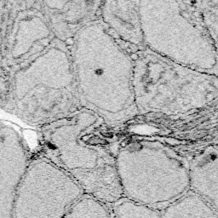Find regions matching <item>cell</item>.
Here are the masks:
<instances>
[{"mask_svg": "<svg viewBox=\"0 0 218 218\" xmlns=\"http://www.w3.org/2000/svg\"><path fill=\"white\" fill-rule=\"evenodd\" d=\"M116 170L124 198L156 210L189 190L188 159L156 139L121 142Z\"/></svg>", "mask_w": 218, "mask_h": 218, "instance_id": "cell-5", "label": "cell"}, {"mask_svg": "<svg viewBox=\"0 0 218 218\" xmlns=\"http://www.w3.org/2000/svg\"><path fill=\"white\" fill-rule=\"evenodd\" d=\"M193 2L206 31L217 44L218 0H195Z\"/></svg>", "mask_w": 218, "mask_h": 218, "instance_id": "cell-15", "label": "cell"}, {"mask_svg": "<svg viewBox=\"0 0 218 218\" xmlns=\"http://www.w3.org/2000/svg\"><path fill=\"white\" fill-rule=\"evenodd\" d=\"M98 20L115 42L131 57L146 49L139 1H102Z\"/></svg>", "mask_w": 218, "mask_h": 218, "instance_id": "cell-9", "label": "cell"}, {"mask_svg": "<svg viewBox=\"0 0 218 218\" xmlns=\"http://www.w3.org/2000/svg\"><path fill=\"white\" fill-rule=\"evenodd\" d=\"M83 194L69 175L41 155L29 161L16 192L12 218H62Z\"/></svg>", "mask_w": 218, "mask_h": 218, "instance_id": "cell-7", "label": "cell"}, {"mask_svg": "<svg viewBox=\"0 0 218 218\" xmlns=\"http://www.w3.org/2000/svg\"><path fill=\"white\" fill-rule=\"evenodd\" d=\"M43 156L65 171L84 194L112 207L124 198L116 170L121 142L102 117L86 107L40 128Z\"/></svg>", "mask_w": 218, "mask_h": 218, "instance_id": "cell-1", "label": "cell"}, {"mask_svg": "<svg viewBox=\"0 0 218 218\" xmlns=\"http://www.w3.org/2000/svg\"><path fill=\"white\" fill-rule=\"evenodd\" d=\"M145 47L176 63L218 75L217 44L193 1H139Z\"/></svg>", "mask_w": 218, "mask_h": 218, "instance_id": "cell-4", "label": "cell"}, {"mask_svg": "<svg viewBox=\"0 0 218 218\" xmlns=\"http://www.w3.org/2000/svg\"><path fill=\"white\" fill-rule=\"evenodd\" d=\"M132 60L133 93L139 115L184 116L217 100V76L176 63L147 49Z\"/></svg>", "mask_w": 218, "mask_h": 218, "instance_id": "cell-3", "label": "cell"}, {"mask_svg": "<svg viewBox=\"0 0 218 218\" xmlns=\"http://www.w3.org/2000/svg\"><path fill=\"white\" fill-rule=\"evenodd\" d=\"M15 98L20 117L39 128L83 107L67 44L56 39L34 59L20 65Z\"/></svg>", "mask_w": 218, "mask_h": 218, "instance_id": "cell-6", "label": "cell"}, {"mask_svg": "<svg viewBox=\"0 0 218 218\" xmlns=\"http://www.w3.org/2000/svg\"><path fill=\"white\" fill-rule=\"evenodd\" d=\"M102 1H41L42 11L56 40L69 45L86 25L98 20Z\"/></svg>", "mask_w": 218, "mask_h": 218, "instance_id": "cell-10", "label": "cell"}, {"mask_svg": "<svg viewBox=\"0 0 218 218\" xmlns=\"http://www.w3.org/2000/svg\"><path fill=\"white\" fill-rule=\"evenodd\" d=\"M189 190L218 208V148L209 144L188 159Z\"/></svg>", "mask_w": 218, "mask_h": 218, "instance_id": "cell-11", "label": "cell"}, {"mask_svg": "<svg viewBox=\"0 0 218 218\" xmlns=\"http://www.w3.org/2000/svg\"><path fill=\"white\" fill-rule=\"evenodd\" d=\"M110 206L87 194L81 196L62 218H110Z\"/></svg>", "mask_w": 218, "mask_h": 218, "instance_id": "cell-13", "label": "cell"}, {"mask_svg": "<svg viewBox=\"0 0 218 218\" xmlns=\"http://www.w3.org/2000/svg\"><path fill=\"white\" fill-rule=\"evenodd\" d=\"M30 159L19 134L0 128V218H12L16 192Z\"/></svg>", "mask_w": 218, "mask_h": 218, "instance_id": "cell-8", "label": "cell"}, {"mask_svg": "<svg viewBox=\"0 0 218 218\" xmlns=\"http://www.w3.org/2000/svg\"><path fill=\"white\" fill-rule=\"evenodd\" d=\"M83 107L113 128L138 116L133 93V60L99 20L86 25L68 45Z\"/></svg>", "mask_w": 218, "mask_h": 218, "instance_id": "cell-2", "label": "cell"}, {"mask_svg": "<svg viewBox=\"0 0 218 218\" xmlns=\"http://www.w3.org/2000/svg\"><path fill=\"white\" fill-rule=\"evenodd\" d=\"M161 218H218L217 210L188 190L160 210Z\"/></svg>", "mask_w": 218, "mask_h": 218, "instance_id": "cell-12", "label": "cell"}, {"mask_svg": "<svg viewBox=\"0 0 218 218\" xmlns=\"http://www.w3.org/2000/svg\"><path fill=\"white\" fill-rule=\"evenodd\" d=\"M116 218H161L160 210L121 198L112 206Z\"/></svg>", "mask_w": 218, "mask_h": 218, "instance_id": "cell-14", "label": "cell"}]
</instances>
